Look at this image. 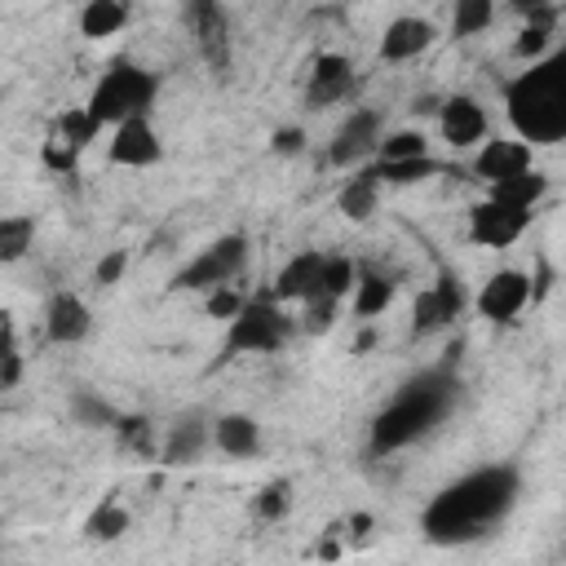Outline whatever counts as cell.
Masks as SVG:
<instances>
[{"mask_svg":"<svg viewBox=\"0 0 566 566\" xmlns=\"http://www.w3.org/2000/svg\"><path fill=\"white\" fill-rule=\"evenodd\" d=\"M522 495V469L500 460L469 469L464 478L447 482L424 509H420V531L429 544L455 548V544H478L504 526V517L517 509Z\"/></svg>","mask_w":566,"mask_h":566,"instance_id":"cell-1","label":"cell"},{"mask_svg":"<svg viewBox=\"0 0 566 566\" xmlns=\"http://www.w3.org/2000/svg\"><path fill=\"white\" fill-rule=\"evenodd\" d=\"M460 402V371L447 363H433L424 371H416L411 380L398 385V394L376 411L371 433H367V451L371 455H394L420 438H429Z\"/></svg>","mask_w":566,"mask_h":566,"instance_id":"cell-2","label":"cell"},{"mask_svg":"<svg viewBox=\"0 0 566 566\" xmlns=\"http://www.w3.org/2000/svg\"><path fill=\"white\" fill-rule=\"evenodd\" d=\"M504 115L531 146L566 142V49L544 53L504 84Z\"/></svg>","mask_w":566,"mask_h":566,"instance_id":"cell-3","label":"cell"},{"mask_svg":"<svg viewBox=\"0 0 566 566\" xmlns=\"http://www.w3.org/2000/svg\"><path fill=\"white\" fill-rule=\"evenodd\" d=\"M155 97H159V75L155 71H146L142 62H133V57H115L102 75H97V84H93V93H88V111H93V119L106 128H115V124H124V119H133V115H146L150 106H155Z\"/></svg>","mask_w":566,"mask_h":566,"instance_id":"cell-4","label":"cell"},{"mask_svg":"<svg viewBox=\"0 0 566 566\" xmlns=\"http://www.w3.org/2000/svg\"><path fill=\"white\" fill-rule=\"evenodd\" d=\"M292 332H301V323L265 287V292L248 296L243 310L230 318L221 349H226V358H239V354H274V349H283L292 340Z\"/></svg>","mask_w":566,"mask_h":566,"instance_id":"cell-5","label":"cell"},{"mask_svg":"<svg viewBox=\"0 0 566 566\" xmlns=\"http://www.w3.org/2000/svg\"><path fill=\"white\" fill-rule=\"evenodd\" d=\"M243 265H248V234H221L172 274V292H212L221 283H234Z\"/></svg>","mask_w":566,"mask_h":566,"instance_id":"cell-6","label":"cell"},{"mask_svg":"<svg viewBox=\"0 0 566 566\" xmlns=\"http://www.w3.org/2000/svg\"><path fill=\"white\" fill-rule=\"evenodd\" d=\"M380 142H385V115L376 106H354L327 142V164L332 168H363L376 159Z\"/></svg>","mask_w":566,"mask_h":566,"instance_id":"cell-7","label":"cell"},{"mask_svg":"<svg viewBox=\"0 0 566 566\" xmlns=\"http://www.w3.org/2000/svg\"><path fill=\"white\" fill-rule=\"evenodd\" d=\"M181 27L190 31L195 53L203 57V66H212V71L230 66L234 35H230V13H226L221 0H181Z\"/></svg>","mask_w":566,"mask_h":566,"instance_id":"cell-8","label":"cell"},{"mask_svg":"<svg viewBox=\"0 0 566 566\" xmlns=\"http://www.w3.org/2000/svg\"><path fill=\"white\" fill-rule=\"evenodd\" d=\"M531 217H535V212L513 208V203H504V199H491V195H486L482 203H473V208H469L464 239H469V243H478V248H509V243H517V239L526 234Z\"/></svg>","mask_w":566,"mask_h":566,"instance_id":"cell-9","label":"cell"},{"mask_svg":"<svg viewBox=\"0 0 566 566\" xmlns=\"http://www.w3.org/2000/svg\"><path fill=\"white\" fill-rule=\"evenodd\" d=\"M212 420L203 407H186L172 416V424L164 429V442H159V460L168 469H190L203 460V451L212 447Z\"/></svg>","mask_w":566,"mask_h":566,"instance_id":"cell-10","label":"cell"},{"mask_svg":"<svg viewBox=\"0 0 566 566\" xmlns=\"http://www.w3.org/2000/svg\"><path fill=\"white\" fill-rule=\"evenodd\" d=\"M531 296H535V283H531V274L526 270H513V265H504V270H495L482 287H478V296H473V310L486 318V323H513L526 305H531Z\"/></svg>","mask_w":566,"mask_h":566,"instance_id":"cell-11","label":"cell"},{"mask_svg":"<svg viewBox=\"0 0 566 566\" xmlns=\"http://www.w3.org/2000/svg\"><path fill=\"white\" fill-rule=\"evenodd\" d=\"M106 159L115 168H150V164L164 159V142H159V133L146 115H133V119L115 124V133L106 142Z\"/></svg>","mask_w":566,"mask_h":566,"instance_id":"cell-12","label":"cell"},{"mask_svg":"<svg viewBox=\"0 0 566 566\" xmlns=\"http://www.w3.org/2000/svg\"><path fill=\"white\" fill-rule=\"evenodd\" d=\"M349 93H354V62L345 53H318L305 75V106L323 111V106L345 102Z\"/></svg>","mask_w":566,"mask_h":566,"instance_id":"cell-13","label":"cell"},{"mask_svg":"<svg viewBox=\"0 0 566 566\" xmlns=\"http://www.w3.org/2000/svg\"><path fill=\"white\" fill-rule=\"evenodd\" d=\"M438 133L455 150H469V146L486 142V111H482V102L469 97V93L442 97V106H438Z\"/></svg>","mask_w":566,"mask_h":566,"instance_id":"cell-14","label":"cell"},{"mask_svg":"<svg viewBox=\"0 0 566 566\" xmlns=\"http://www.w3.org/2000/svg\"><path fill=\"white\" fill-rule=\"evenodd\" d=\"M93 332V310L80 292H53L49 305H44V336L53 345H80L84 336Z\"/></svg>","mask_w":566,"mask_h":566,"instance_id":"cell-15","label":"cell"},{"mask_svg":"<svg viewBox=\"0 0 566 566\" xmlns=\"http://www.w3.org/2000/svg\"><path fill=\"white\" fill-rule=\"evenodd\" d=\"M323 261H327V256H323L318 248H301V252L287 256L283 270L274 274L270 296L283 301V305H292V301H310V296L323 287Z\"/></svg>","mask_w":566,"mask_h":566,"instance_id":"cell-16","label":"cell"},{"mask_svg":"<svg viewBox=\"0 0 566 566\" xmlns=\"http://www.w3.org/2000/svg\"><path fill=\"white\" fill-rule=\"evenodd\" d=\"M433 40H438V27H433L429 18L402 13V18H394V22L380 31V62H411V57H420L424 49H433Z\"/></svg>","mask_w":566,"mask_h":566,"instance_id":"cell-17","label":"cell"},{"mask_svg":"<svg viewBox=\"0 0 566 566\" xmlns=\"http://www.w3.org/2000/svg\"><path fill=\"white\" fill-rule=\"evenodd\" d=\"M526 168H535V164H531V142H522V137L482 142V150L473 155V172H478L486 186H495V181H504V177H517V172H526Z\"/></svg>","mask_w":566,"mask_h":566,"instance_id":"cell-18","label":"cell"},{"mask_svg":"<svg viewBox=\"0 0 566 566\" xmlns=\"http://www.w3.org/2000/svg\"><path fill=\"white\" fill-rule=\"evenodd\" d=\"M380 190H385V177H380L376 159L363 168H349L345 186L336 190V212L345 221H371V212L380 208Z\"/></svg>","mask_w":566,"mask_h":566,"instance_id":"cell-19","label":"cell"},{"mask_svg":"<svg viewBox=\"0 0 566 566\" xmlns=\"http://www.w3.org/2000/svg\"><path fill=\"white\" fill-rule=\"evenodd\" d=\"M212 447L234 460H252L261 451V420L248 411H221L212 420Z\"/></svg>","mask_w":566,"mask_h":566,"instance_id":"cell-20","label":"cell"},{"mask_svg":"<svg viewBox=\"0 0 566 566\" xmlns=\"http://www.w3.org/2000/svg\"><path fill=\"white\" fill-rule=\"evenodd\" d=\"M394 292H398V283H394L389 274L358 265V283H354V318L367 323V318L385 314V310L394 305Z\"/></svg>","mask_w":566,"mask_h":566,"instance_id":"cell-21","label":"cell"},{"mask_svg":"<svg viewBox=\"0 0 566 566\" xmlns=\"http://www.w3.org/2000/svg\"><path fill=\"white\" fill-rule=\"evenodd\" d=\"M486 195H491V199H504V203H513V208L535 212V208L548 199V177H544L539 168H526V172H517V177H504V181L486 186Z\"/></svg>","mask_w":566,"mask_h":566,"instance_id":"cell-22","label":"cell"},{"mask_svg":"<svg viewBox=\"0 0 566 566\" xmlns=\"http://www.w3.org/2000/svg\"><path fill=\"white\" fill-rule=\"evenodd\" d=\"M66 416H71V424H80V429H115V420H119L115 402H106V398H102L97 389H88V385L71 389Z\"/></svg>","mask_w":566,"mask_h":566,"instance_id":"cell-23","label":"cell"},{"mask_svg":"<svg viewBox=\"0 0 566 566\" xmlns=\"http://www.w3.org/2000/svg\"><path fill=\"white\" fill-rule=\"evenodd\" d=\"M124 22H128V0H84V9H80V35L84 40L119 35Z\"/></svg>","mask_w":566,"mask_h":566,"instance_id":"cell-24","label":"cell"},{"mask_svg":"<svg viewBox=\"0 0 566 566\" xmlns=\"http://www.w3.org/2000/svg\"><path fill=\"white\" fill-rule=\"evenodd\" d=\"M128 526H133V513H128L115 495H106V500L84 517V539H88V544H115V539H124Z\"/></svg>","mask_w":566,"mask_h":566,"instance_id":"cell-25","label":"cell"},{"mask_svg":"<svg viewBox=\"0 0 566 566\" xmlns=\"http://www.w3.org/2000/svg\"><path fill=\"white\" fill-rule=\"evenodd\" d=\"M115 438H119V447L124 451H133V455H142V460H159V433H155V420L150 416H124L119 411V420H115V429H111Z\"/></svg>","mask_w":566,"mask_h":566,"instance_id":"cell-26","label":"cell"},{"mask_svg":"<svg viewBox=\"0 0 566 566\" xmlns=\"http://www.w3.org/2000/svg\"><path fill=\"white\" fill-rule=\"evenodd\" d=\"M31 248H35V217H27V212L0 217V265L22 261Z\"/></svg>","mask_w":566,"mask_h":566,"instance_id":"cell-27","label":"cell"},{"mask_svg":"<svg viewBox=\"0 0 566 566\" xmlns=\"http://www.w3.org/2000/svg\"><path fill=\"white\" fill-rule=\"evenodd\" d=\"M442 327H451V314H447L438 287L429 283V287H420L416 301H411V340H424V336H433V332H442Z\"/></svg>","mask_w":566,"mask_h":566,"instance_id":"cell-28","label":"cell"},{"mask_svg":"<svg viewBox=\"0 0 566 566\" xmlns=\"http://www.w3.org/2000/svg\"><path fill=\"white\" fill-rule=\"evenodd\" d=\"M385 186H416V181H429L442 172V164L433 155H416V159H376Z\"/></svg>","mask_w":566,"mask_h":566,"instance_id":"cell-29","label":"cell"},{"mask_svg":"<svg viewBox=\"0 0 566 566\" xmlns=\"http://www.w3.org/2000/svg\"><path fill=\"white\" fill-rule=\"evenodd\" d=\"M287 513H292V482H287V478H270V482L252 495V517L265 522V526H274V522H283Z\"/></svg>","mask_w":566,"mask_h":566,"instance_id":"cell-30","label":"cell"},{"mask_svg":"<svg viewBox=\"0 0 566 566\" xmlns=\"http://www.w3.org/2000/svg\"><path fill=\"white\" fill-rule=\"evenodd\" d=\"M22 367H27V358L18 349V323H13V314H0V389H18Z\"/></svg>","mask_w":566,"mask_h":566,"instance_id":"cell-31","label":"cell"},{"mask_svg":"<svg viewBox=\"0 0 566 566\" xmlns=\"http://www.w3.org/2000/svg\"><path fill=\"white\" fill-rule=\"evenodd\" d=\"M491 22H495V0H455L451 4V35H460V40L482 35Z\"/></svg>","mask_w":566,"mask_h":566,"instance_id":"cell-32","label":"cell"},{"mask_svg":"<svg viewBox=\"0 0 566 566\" xmlns=\"http://www.w3.org/2000/svg\"><path fill=\"white\" fill-rule=\"evenodd\" d=\"M336 314H340V301L336 296H327V292H314L310 301H301V332H310V336H323V332H332V323H336Z\"/></svg>","mask_w":566,"mask_h":566,"instance_id":"cell-33","label":"cell"},{"mask_svg":"<svg viewBox=\"0 0 566 566\" xmlns=\"http://www.w3.org/2000/svg\"><path fill=\"white\" fill-rule=\"evenodd\" d=\"M354 283H358L354 256H327V261H323V287H318V292L345 301V296H354Z\"/></svg>","mask_w":566,"mask_h":566,"instance_id":"cell-34","label":"cell"},{"mask_svg":"<svg viewBox=\"0 0 566 566\" xmlns=\"http://www.w3.org/2000/svg\"><path fill=\"white\" fill-rule=\"evenodd\" d=\"M548 44H553V22H522V31L513 40V57L539 62L548 53Z\"/></svg>","mask_w":566,"mask_h":566,"instance_id":"cell-35","label":"cell"},{"mask_svg":"<svg viewBox=\"0 0 566 566\" xmlns=\"http://www.w3.org/2000/svg\"><path fill=\"white\" fill-rule=\"evenodd\" d=\"M416 155H429V137L420 128H398L376 150V159H416Z\"/></svg>","mask_w":566,"mask_h":566,"instance_id":"cell-36","label":"cell"},{"mask_svg":"<svg viewBox=\"0 0 566 566\" xmlns=\"http://www.w3.org/2000/svg\"><path fill=\"white\" fill-rule=\"evenodd\" d=\"M433 287H438V296H442V305H447L451 323H455V318H464V310H469V292H464V283H460V274H455L451 265H438Z\"/></svg>","mask_w":566,"mask_h":566,"instance_id":"cell-37","label":"cell"},{"mask_svg":"<svg viewBox=\"0 0 566 566\" xmlns=\"http://www.w3.org/2000/svg\"><path fill=\"white\" fill-rule=\"evenodd\" d=\"M243 301H248V296H243V292H239L234 283H221V287H212V292H208L203 310H208L212 318H226V323H230V318H234V314L243 310Z\"/></svg>","mask_w":566,"mask_h":566,"instance_id":"cell-38","label":"cell"},{"mask_svg":"<svg viewBox=\"0 0 566 566\" xmlns=\"http://www.w3.org/2000/svg\"><path fill=\"white\" fill-rule=\"evenodd\" d=\"M305 142H310V137H305V128H301V124H283V128H274V133H270V150H274V155H283V159H296V155L305 150Z\"/></svg>","mask_w":566,"mask_h":566,"instance_id":"cell-39","label":"cell"},{"mask_svg":"<svg viewBox=\"0 0 566 566\" xmlns=\"http://www.w3.org/2000/svg\"><path fill=\"white\" fill-rule=\"evenodd\" d=\"M124 270H128V252H124V248H111V252L93 265V283H97V287H115V283L124 279Z\"/></svg>","mask_w":566,"mask_h":566,"instance_id":"cell-40","label":"cell"},{"mask_svg":"<svg viewBox=\"0 0 566 566\" xmlns=\"http://www.w3.org/2000/svg\"><path fill=\"white\" fill-rule=\"evenodd\" d=\"M509 9H513L522 22H553V18H557V4H553V0H509Z\"/></svg>","mask_w":566,"mask_h":566,"instance_id":"cell-41","label":"cell"},{"mask_svg":"<svg viewBox=\"0 0 566 566\" xmlns=\"http://www.w3.org/2000/svg\"><path fill=\"white\" fill-rule=\"evenodd\" d=\"M371 531V513H349V522H345V535L349 539H363Z\"/></svg>","mask_w":566,"mask_h":566,"instance_id":"cell-42","label":"cell"},{"mask_svg":"<svg viewBox=\"0 0 566 566\" xmlns=\"http://www.w3.org/2000/svg\"><path fill=\"white\" fill-rule=\"evenodd\" d=\"M438 106H442V97H433V93H424V97H416V102H411V111H416V115H438Z\"/></svg>","mask_w":566,"mask_h":566,"instance_id":"cell-43","label":"cell"},{"mask_svg":"<svg viewBox=\"0 0 566 566\" xmlns=\"http://www.w3.org/2000/svg\"><path fill=\"white\" fill-rule=\"evenodd\" d=\"M371 345H376V332H363V336H358V340H354V354H367V349H371Z\"/></svg>","mask_w":566,"mask_h":566,"instance_id":"cell-44","label":"cell"}]
</instances>
